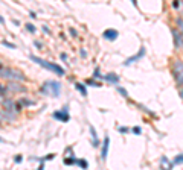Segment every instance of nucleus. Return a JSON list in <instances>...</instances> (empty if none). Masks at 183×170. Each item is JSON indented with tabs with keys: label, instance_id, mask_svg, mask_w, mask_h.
<instances>
[{
	"label": "nucleus",
	"instance_id": "1",
	"mask_svg": "<svg viewBox=\"0 0 183 170\" xmlns=\"http://www.w3.org/2000/svg\"><path fill=\"white\" fill-rule=\"evenodd\" d=\"M0 77L8 79V81H12V82H23L26 79L21 72L14 70V68H9V67H5V65H0Z\"/></svg>",
	"mask_w": 183,
	"mask_h": 170
},
{
	"label": "nucleus",
	"instance_id": "2",
	"mask_svg": "<svg viewBox=\"0 0 183 170\" xmlns=\"http://www.w3.org/2000/svg\"><path fill=\"white\" fill-rule=\"evenodd\" d=\"M31 59L37 62L38 65H41V67H44V68H47V70H51V72H55L58 76H64V68L63 67H60V65H56V64H52V62H47V61H44V59H41V58L35 56V55H31Z\"/></svg>",
	"mask_w": 183,
	"mask_h": 170
},
{
	"label": "nucleus",
	"instance_id": "3",
	"mask_svg": "<svg viewBox=\"0 0 183 170\" xmlns=\"http://www.w3.org/2000/svg\"><path fill=\"white\" fill-rule=\"evenodd\" d=\"M41 93H43V94H47V96H55V97H58L60 93H61V85H60V82L47 81V82L43 84Z\"/></svg>",
	"mask_w": 183,
	"mask_h": 170
},
{
	"label": "nucleus",
	"instance_id": "4",
	"mask_svg": "<svg viewBox=\"0 0 183 170\" xmlns=\"http://www.w3.org/2000/svg\"><path fill=\"white\" fill-rule=\"evenodd\" d=\"M172 75H174V79L179 85H183V62L180 59L174 61L172 64Z\"/></svg>",
	"mask_w": 183,
	"mask_h": 170
},
{
	"label": "nucleus",
	"instance_id": "5",
	"mask_svg": "<svg viewBox=\"0 0 183 170\" xmlns=\"http://www.w3.org/2000/svg\"><path fill=\"white\" fill-rule=\"evenodd\" d=\"M5 88H6V91L14 93V94H17V93H25V91H26V88H25L23 85H20L18 82H11V84L6 85Z\"/></svg>",
	"mask_w": 183,
	"mask_h": 170
},
{
	"label": "nucleus",
	"instance_id": "6",
	"mask_svg": "<svg viewBox=\"0 0 183 170\" xmlns=\"http://www.w3.org/2000/svg\"><path fill=\"white\" fill-rule=\"evenodd\" d=\"M67 111H69V108L64 106L61 111H55V113L52 114V117L56 118V120H61V122H69L70 117H69V113H67Z\"/></svg>",
	"mask_w": 183,
	"mask_h": 170
},
{
	"label": "nucleus",
	"instance_id": "7",
	"mask_svg": "<svg viewBox=\"0 0 183 170\" xmlns=\"http://www.w3.org/2000/svg\"><path fill=\"white\" fill-rule=\"evenodd\" d=\"M145 55V47H141V50L136 53V55H133V56L127 58L125 61H124V65H130V64H133V62H136L137 59H141V58Z\"/></svg>",
	"mask_w": 183,
	"mask_h": 170
},
{
	"label": "nucleus",
	"instance_id": "8",
	"mask_svg": "<svg viewBox=\"0 0 183 170\" xmlns=\"http://www.w3.org/2000/svg\"><path fill=\"white\" fill-rule=\"evenodd\" d=\"M102 35H104V38H105V39H109V41H114L116 38L119 37V34H118V31H116V29H105Z\"/></svg>",
	"mask_w": 183,
	"mask_h": 170
},
{
	"label": "nucleus",
	"instance_id": "9",
	"mask_svg": "<svg viewBox=\"0 0 183 170\" xmlns=\"http://www.w3.org/2000/svg\"><path fill=\"white\" fill-rule=\"evenodd\" d=\"M109 146H110V138H109V137H105V138H104V146H102V151H101V156H102V160H105V158H107V153H109Z\"/></svg>",
	"mask_w": 183,
	"mask_h": 170
},
{
	"label": "nucleus",
	"instance_id": "10",
	"mask_svg": "<svg viewBox=\"0 0 183 170\" xmlns=\"http://www.w3.org/2000/svg\"><path fill=\"white\" fill-rule=\"evenodd\" d=\"M172 35H174V43H176V46H183V39H182V35L176 31V29H172Z\"/></svg>",
	"mask_w": 183,
	"mask_h": 170
},
{
	"label": "nucleus",
	"instance_id": "11",
	"mask_svg": "<svg viewBox=\"0 0 183 170\" xmlns=\"http://www.w3.org/2000/svg\"><path fill=\"white\" fill-rule=\"evenodd\" d=\"M104 79L109 81V82H111V84H118V82H119V76L114 75V73H109V75H105L104 76Z\"/></svg>",
	"mask_w": 183,
	"mask_h": 170
},
{
	"label": "nucleus",
	"instance_id": "12",
	"mask_svg": "<svg viewBox=\"0 0 183 170\" xmlns=\"http://www.w3.org/2000/svg\"><path fill=\"white\" fill-rule=\"evenodd\" d=\"M90 134H92V138H93V146L98 147L99 146V140H98V135H96V131H95L93 126H90Z\"/></svg>",
	"mask_w": 183,
	"mask_h": 170
},
{
	"label": "nucleus",
	"instance_id": "13",
	"mask_svg": "<svg viewBox=\"0 0 183 170\" xmlns=\"http://www.w3.org/2000/svg\"><path fill=\"white\" fill-rule=\"evenodd\" d=\"M160 163H162V167H165V166H166V170H171V169H172V166H174L172 163H169V160H168L166 156H163V158H162V161H160Z\"/></svg>",
	"mask_w": 183,
	"mask_h": 170
},
{
	"label": "nucleus",
	"instance_id": "14",
	"mask_svg": "<svg viewBox=\"0 0 183 170\" xmlns=\"http://www.w3.org/2000/svg\"><path fill=\"white\" fill-rule=\"evenodd\" d=\"M75 87H76V90H78V91H79V93H81V94L84 96V97H86V96H87V90H86V87H84V85H83V84H79V82H78V84H76V85H75Z\"/></svg>",
	"mask_w": 183,
	"mask_h": 170
},
{
	"label": "nucleus",
	"instance_id": "15",
	"mask_svg": "<svg viewBox=\"0 0 183 170\" xmlns=\"http://www.w3.org/2000/svg\"><path fill=\"white\" fill-rule=\"evenodd\" d=\"M172 164H174V166L183 164V153H180V155H176V158L172 160Z\"/></svg>",
	"mask_w": 183,
	"mask_h": 170
},
{
	"label": "nucleus",
	"instance_id": "16",
	"mask_svg": "<svg viewBox=\"0 0 183 170\" xmlns=\"http://www.w3.org/2000/svg\"><path fill=\"white\" fill-rule=\"evenodd\" d=\"M64 164H66V166H72V164H78V160H75L73 156H69V158H66V160H64Z\"/></svg>",
	"mask_w": 183,
	"mask_h": 170
},
{
	"label": "nucleus",
	"instance_id": "17",
	"mask_svg": "<svg viewBox=\"0 0 183 170\" xmlns=\"http://www.w3.org/2000/svg\"><path fill=\"white\" fill-rule=\"evenodd\" d=\"M87 85H92V87H101V84H99V82H95L93 79H89V81H87Z\"/></svg>",
	"mask_w": 183,
	"mask_h": 170
},
{
	"label": "nucleus",
	"instance_id": "18",
	"mask_svg": "<svg viewBox=\"0 0 183 170\" xmlns=\"http://www.w3.org/2000/svg\"><path fill=\"white\" fill-rule=\"evenodd\" d=\"M26 29H28L31 34H34V32H35V26H34V24H31V23H28V24H26Z\"/></svg>",
	"mask_w": 183,
	"mask_h": 170
},
{
	"label": "nucleus",
	"instance_id": "19",
	"mask_svg": "<svg viewBox=\"0 0 183 170\" xmlns=\"http://www.w3.org/2000/svg\"><path fill=\"white\" fill-rule=\"evenodd\" d=\"M2 44H3V46H6V47H11V49H16V44H12V43H8V41H2Z\"/></svg>",
	"mask_w": 183,
	"mask_h": 170
},
{
	"label": "nucleus",
	"instance_id": "20",
	"mask_svg": "<svg viewBox=\"0 0 183 170\" xmlns=\"http://www.w3.org/2000/svg\"><path fill=\"white\" fill-rule=\"evenodd\" d=\"M116 88H118V91H119V93H121L122 96H125V97H128V93L125 91V90H124V88H122V87H116Z\"/></svg>",
	"mask_w": 183,
	"mask_h": 170
},
{
	"label": "nucleus",
	"instance_id": "21",
	"mask_svg": "<svg viewBox=\"0 0 183 170\" xmlns=\"http://www.w3.org/2000/svg\"><path fill=\"white\" fill-rule=\"evenodd\" d=\"M78 166H81L83 169H87V163H86L84 160H79V161H78Z\"/></svg>",
	"mask_w": 183,
	"mask_h": 170
},
{
	"label": "nucleus",
	"instance_id": "22",
	"mask_svg": "<svg viewBox=\"0 0 183 170\" xmlns=\"http://www.w3.org/2000/svg\"><path fill=\"white\" fill-rule=\"evenodd\" d=\"M133 132L136 134V135H139V134L142 132V129H141L139 126H134V128H133Z\"/></svg>",
	"mask_w": 183,
	"mask_h": 170
},
{
	"label": "nucleus",
	"instance_id": "23",
	"mask_svg": "<svg viewBox=\"0 0 183 170\" xmlns=\"http://www.w3.org/2000/svg\"><path fill=\"white\" fill-rule=\"evenodd\" d=\"M177 24H179V27H180V31L183 32V19H177Z\"/></svg>",
	"mask_w": 183,
	"mask_h": 170
},
{
	"label": "nucleus",
	"instance_id": "24",
	"mask_svg": "<svg viewBox=\"0 0 183 170\" xmlns=\"http://www.w3.org/2000/svg\"><path fill=\"white\" fill-rule=\"evenodd\" d=\"M93 77H101V75H99V68H95V72H93Z\"/></svg>",
	"mask_w": 183,
	"mask_h": 170
},
{
	"label": "nucleus",
	"instance_id": "25",
	"mask_svg": "<svg viewBox=\"0 0 183 170\" xmlns=\"http://www.w3.org/2000/svg\"><path fill=\"white\" fill-rule=\"evenodd\" d=\"M119 132H121V134L128 132V128H125V126H121V128H119Z\"/></svg>",
	"mask_w": 183,
	"mask_h": 170
},
{
	"label": "nucleus",
	"instance_id": "26",
	"mask_svg": "<svg viewBox=\"0 0 183 170\" xmlns=\"http://www.w3.org/2000/svg\"><path fill=\"white\" fill-rule=\"evenodd\" d=\"M21 160H23L21 155H17V156H16V163H21Z\"/></svg>",
	"mask_w": 183,
	"mask_h": 170
},
{
	"label": "nucleus",
	"instance_id": "27",
	"mask_svg": "<svg viewBox=\"0 0 183 170\" xmlns=\"http://www.w3.org/2000/svg\"><path fill=\"white\" fill-rule=\"evenodd\" d=\"M5 91H6V88H5V87H2V85H0V96H3V93H5Z\"/></svg>",
	"mask_w": 183,
	"mask_h": 170
},
{
	"label": "nucleus",
	"instance_id": "28",
	"mask_svg": "<svg viewBox=\"0 0 183 170\" xmlns=\"http://www.w3.org/2000/svg\"><path fill=\"white\" fill-rule=\"evenodd\" d=\"M23 102V105H29V103H34L32 100H21Z\"/></svg>",
	"mask_w": 183,
	"mask_h": 170
},
{
	"label": "nucleus",
	"instance_id": "29",
	"mask_svg": "<svg viewBox=\"0 0 183 170\" xmlns=\"http://www.w3.org/2000/svg\"><path fill=\"white\" fill-rule=\"evenodd\" d=\"M172 6H174V8H179V6H180V3H179V2H174V3H172Z\"/></svg>",
	"mask_w": 183,
	"mask_h": 170
},
{
	"label": "nucleus",
	"instance_id": "30",
	"mask_svg": "<svg viewBox=\"0 0 183 170\" xmlns=\"http://www.w3.org/2000/svg\"><path fill=\"white\" fill-rule=\"evenodd\" d=\"M70 34H72L73 37H76V31H73V29H70Z\"/></svg>",
	"mask_w": 183,
	"mask_h": 170
},
{
	"label": "nucleus",
	"instance_id": "31",
	"mask_svg": "<svg viewBox=\"0 0 183 170\" xmlns=\"http://www.w3.org/2000/svg\"><path fill=\"white\" fill-rule=\"evenodd\" d=\"M61 59H64V61H66V59H67V55H66V53H63V55H61Z\"/></svg>",
	"mask_w": 183,
	"mask_h": 170
},
{
	"label": "nucleus",
	"instance_id": "32",
	"mask_svg": "<svg viewBox=\"0 0 183 170\" xmlns=\"http://www.w3.org/2000/svg\"><path fill=\"white\" fill-rule=\"evenodd\" d=\"M38 170H44V167H43V166H41V167H40V169H38Z\"/></svg>",
	"mask_w": 183,
	"mask_h": 170
},
{
	"label": "nucleus",
	"instance_id": "33",
	"mask_svg": "<svg viewBox=\"0 0 183 170\" xmlns=\"http://www.w3.org/2000/svg\"><path fill=\"white\" fill-rule=\"evenodd\" d=\"M180 96H182V99H183V91H180Z\"/></svg>",
	"mask_w": 183,
	"mask_h": 170
},
{
	"label": "nucleus",
	"instance_id": "34",
	"mask_svg": "<svg viewBox=\"0 0 183 170\" xmlns=\"http://www.w3.org/2000/svg\"><path fill=\"white\" fill-rule=\"evenodd\" d=\"M0 143H3V140H2V138H0Z\"/></svg>",
	"mask_w": 183,
	"mask_h": 170
}]
</instances>
